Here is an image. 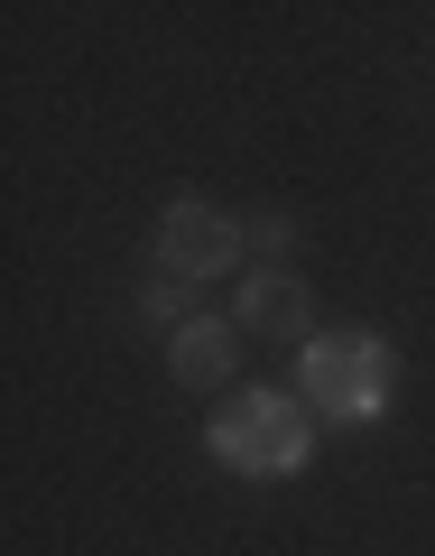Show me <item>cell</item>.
I'll use <instances>...</instances> for the list:
<instances>
[{
	"label": "cell",
	"mask_w": 435,
	"mask_h": 556,
	"mask_svg": "<svg viewBox=\"0 0 435 556\" xmlns=\"http://www.w3.org/2000/svg\"><path fill=\"white\" fill-rule=\"evenodd\" d=\"M204 445H214V464H232L251 482H287L316 464V408L297 390H232L204 427Z\"/></svg>",
	"instance_id": "1"
},
{
	"label": "cell",
	"mask_w": 435,
	"mask_h": 556,
	"mask_svg": "<svg viewBox=\"0 0 435 556\" xmlns=\"http://www.w3.org/2000/svg\"><path fill=\"white\" fill-rule=\"evenodd\" d=\"M389 380H398V362L380 334H306V353H297V399L316 417H334V427H371L389 408Z\"/></svg>",
	"instance_id": "2"
},
{
	"label": "cell",
	"mask_w": 435,
	"mask_h": 556,
	"mask_svg": "<svg viewBox=\"0 0 435 556\" xmlns=\"http://www.w3.org/2000/svg\"><path fill=\"white\" fill-rule=\"evenodd\" d=\"M241 251H251V223H232L222 204H204V195H177L167 204V223H158V269H177V278H222V269H241Z\"/></svg>",
	"instance_id": "3"
},
{
	"label": "cell",
	"mask_w": 435,
	"mask_h": 556,
	"mask_svg": "<svg viewBox=\"0 0 435 556\" xmlns=\"http://www.w3.org/2000/svg\"><path fill=\"white\" fill-rule=\"evenodd\" d=\"M167 371H177L185 390H232V371H241V325H232V316H195L185 334H167Z\"/></svg>",
	"instance_id": "4"
},
{
	"label": "cell",
	"mask_w": 435,
	"mask_h": 556,
	"mask_svg": "<svg viewBox=\"0 0 435 556\" xmlns=\"http://www.w3.org/2000/svg\"><path fill=\"white\" fill-rule=\"evenodd\" d=\"M306 316H316L306 278H287V269L241 278V306H232V325H241V334H297V343H306Z\"/></svg>",
	"instance_id": "5"
},
{
	"label": "cell",
	"mask_w": 435,
	"mask_h": 556,
	"mask_svg": "<svg viewBox=\"0 0 435 556\" xmlns=\"http://www.w3.org/2000/svg\"><path fill=\"white\" fill-rule=\"evenodd\" d=\"M139 316L158 325V334H185V325H195V278L158 269V278H149V288H139Z\"/></svg>",
	"instance_id": "6"
},
{
	"label": "cell",
	"mask_w": 435,
	"mask_h": 556,
	"mask_svg": "<svg viewBox=\"0 0 435 556\" xmlns=\"http://www.w3.org/2000/svg\"><path fill=\"white\" fill-rule=\"evenodd\" d=\"M287 241H297V214H259L251 223V251H287Z\"/></svg>",
	"instance_id": "7"
}]
</instances>
